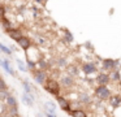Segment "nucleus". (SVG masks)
Returning a JSON list of instances; mask_svg holds the SVG:
<instances>
[{"mask_svg": "<svg viewBox=\"0 0 121 117\" xmlns=\"http://www.w3.org/2000/svg\"><path fill=\"white\" fill-rule=\"evenodd\" d=\"M111 103H112V105L118 107L121 104V98H120V96H113V98L111 99Z\"/></svg>", "mask_w": 121, "mask_h": 117, "instance_id": "nucleus-15", "label": "nucleus"}, {"mask_svg": "<svg viewBox=\"0 0 121 117\" xmlns=\"http://www.w3.org/2000/svg\"><path fill=\"white\" fill-rule=\"evenodd\" d=\"M17 42H18V44L21 46V48L25 49V51H26V49H29L30 46H31V43H30L29 38H26V36H22V38H20Z\"/></svg>", "mask_w": 121, "mask_h": 117, "instance_id": "nucleus-7", "label": "nucleus"}, {"mask_svg": "<svg viewBox=\"0 0 121 117\" xmlns=\"http://www.w3.org/2000/svg\"><path fill=\"white\" fill-rule=\"evenodd\" d=\"M103 66L105 69H113L116 66V61L112 59H105V60H103Z\"/></svg>", "mask_w": 121, "mask_h": 117, "instance_id": "nucleus-10", "label": "nucleus"}, {"mask_svg": "<svg viewBox=\"0 0 121 117\" xmlns=\"http://www.w3.org/2000/svg\"><path fill=\"white\" fill-rule=\"evenodd\" d=\"M0 65H1V68L4 69V72H7L8 74H11L12 77H16V73H14V70L12 69V66L9 65L8 60H5V59H1V60H0Z\"/></svg>", "mask_w": 121, "mask_h": 117, "instance_id": "nucleus-4", "label": "nucleus"}, {"mask_svg": "<svg viewBox=\"0 0 121 117\" xmlns=\"http://www.w3.org/2000/svg\"><path fill=\"white\" fill-rule=\"evenodd\" d=\"M46 77H47V75H46V73L42 72V70L35 73V81H37L39 85H43V83L46 82Z\"/></svg>", "mask_w": 121, "mask_h": 117, "instance_id": "nucleus-8", "label": "nucleus"}, {"mask_svg": "<svg viewBox=\"0 0 121 117\" xmlns=\"http://www.w3.org/2000/svg\"><path fill=\"white\" fill-rule=\"evenodd\" d=\"M79 100H81L82 103H90V98H89V95H86V94L81 95V99H79Z\"/></svg>", "mask_w": 121, "mask_h": 117, "instance_id": "nucleus-21", "label": "nucleus"}, {"mask_svg": "<svg viewBox=\"0 0 121 117\" xmlns=\"http://www.w3.org/2000/svg\"><path fill=\"white\" fill-rule=\"evenodd\" d=\"M44 107H46V111H48V112H51V113L56 114V113H55L56 105L52 103V101H46V103H44Z\"/></svg>", "mask_w": 121, "mask_h": 117, "instance_id": "nucleus-13", "label": "nucleus"}, {"mask_svg": "<svg viewBox=\"0 0 121 117\" xmlns=\"http://www.w3.org/2000/svg\"><path fill=\"white\" fill-rule=\"evenodd\" d=\"M59 65H65V60L60 59V60H59Z\"/></svg>", "mask_w": 121, "mask_h": 117, "instance_id": "nucleus-26", "label": "nucleus"}, {"mask_svg": "<svg viewBox=\"0 0 121 117\" xmlns=\"http://www.w3.org/2000/svg\"><path fill=\"white\" fill-rule=\"evenodd\" d=\"M70 73H73V74H77V68H70Z\"/></svg>", "mask_w": 121, "mask_h": 117, "instance_id": "nucleus-25", "label": "nucleus"}, {"mask_svg": "<svg viewBox=\"0 0 121 117\" xmlns=\"http://www.w3.org/2000/svg\"><path fill=\"white\" fill-rule=\"evenodd\" d=\"M7 96H8L7 90H0V99H1V100H5Z\"/></svg>", "mask_w": 121, "mask_h": 117, "instance_id": "nucleus-23", "label": "nucleus"}, {"mask_svg": "<svg viewBox=\"0 0 121 117\" xmlns=\"http://www.w3.org/2000/svg\"><path fill=\"white\" fill-rule=\"evenodd\" d=\"M111 77L108 74H100L99 77L96 78V81L99 82V85H107L108 82H109Z\"/></svg>", "mask_w": 121, "mask_h": 117, "instance_id": "nucleus-12", "label": "nucleus"}, {"mask_svg": "<svg viewBox=\"0 0 121 117\" xmlns=\"http://www.w3.org/2000/svg\"><path fill=\"white\" fill-rule=\"evenodd\" d=\"M39 43H44V39H43V38H39Z\"/></svg>", "mask_w": 121, "mask_h": 117, "instance_id": "nucleus-28", "label": "nucleus"}, {"mask_svg": "<svg viewBox=\"0 0 121 117\" xmlns=\"http://www.w3.org/2000/svg\"><path fill=\"white\" fill-rule=\"evenodd\" d=\"M82 69H83V72L86 73V74H91V73H94L95 70H96V68H95L94 64L89 62V64H85L83 66H82Z\"/></svg>", "mask_w": 121, "mask_h": 117, "instance_id": "nucleus-9", "label": "nucleus"}, {"mask_svg": "<svg viewBox=\"0 0 121 117\" xmlns=\"http://www.w3.org/2000/svg\"><path fill=\"white\" fill-rule=\"evenodd\" d=\"M29 69H34V62L29 61Z\"/></svg>", "mask_w": 121, "mask_h": 117, "instance_id": "nucleus-27", "label": "nucleus"}, {"mask_svg": "<svg viewBox=\"0 0 121 117\" xmlns=\"http://www.w3.org/2000/svg\"><path fill=\"white\" fill-rule=\"evenodd\" d=\"M46 90L48 91V92H51L52 95H59V91H60V86H59V83L56 82V81L53 79H48L47 81V85H46Z\"/></svg>", "mask_w": 121, "mask_h": 117, "instance_id": "nucleus-2", "label": "nucleus"}, {"mask_svg": "<svg viewBox=\"0 0 121 117\" xmlns=\"http://www.w3.org/2000/svg\"><path fill=\"white\" fill-rule=\"evenodd\" d=\"M0 49L4 52V53H7V55H12V49H9V48H7L4 44H0Z\"/></svg>", "mask_w": 121, "mask_h": 117, "instance_id": "nucleus-19", "label": "nucleus"}, {"mask_svg": "<svg viewBox=\"0 0 121 117\" xmlns=\"http://www.w3.org/2000/svg\"><path fill=\"white\" fill-rule=\"evenodd\" d=\"M21 100H22V103H24V104H26V105L31 107L33 104H34L35 98H34V95H33V92H26V91H24Z\"/></svg>", "mask_w": 121, "mask_h": 117, "instance_id": "nucleus-3", "label": "nucleus"}, {"mask_svg": "<svg viewBox=\"0 0 121 117\" xmlns=\"http://www.w3.org/2000/svg\"><path fill=\"white\" fill-rule=\"evenodd\" d=\"M73 77L72 75H63L61 77V85L64 86V87H70V86H73Z\"/></svg>", "mask_w": 121, "mask_h": 117, "instance_id": "nucleus-6", "label": "nucleus"}, {"mask_svg": "<svg viewBox=\"0 0 121 117\" xmlns=\"http://www.w3.org/2000/svg\"><path fill=\"white\" fill-rule=\"evenodd\" d=\"M16 61H17V65H18V69L21 70V72H26L27 69H26V66H25L24 61H21V60H20V59H17Z\"/></svg>", "mask_w": 121, "mask_h": 117, "instance_id": "nucleus-16", "label": "nucleus"}, {"mask_svg": "<svg viewBox=\"0 0 121 117\" xmlns=\"http://www.w3.org/2000/svg\"><path fill=\"white\" fill-rule=\"evenodd\" d=\"M3 26H4V29H5L7 31L11 29V22H9V21L5 18V16H3Z\"/></svg>", "mask_w": 121, "mask_h": 117, "instance_id": "nucleus-18", "label": "nucleus"}, {"mask_svg": "<svg viewBox=\"0 0 121 117\" xmlns=\"http://www.w3.org/2000/svg\"><path fill=\"white\" fill-rule=\"evenodd\" d=\"M65 39L69 42V43H72V42H73V36H72V34L69 33L68 30H65Z\"/></svg>", "mask_w": 121, "mask_h": 117, "instance_id": "nucleus-22", "label": "nucleus"}, {"mask_svg": "<svg viewBox=\"0 0 121 117\" xmlns=\"http://www.w3.org/2000/svg\"><path fill=\"white\" fill-rule=\"evenodd\" d=\"M8 34H9V36H11L12 39H14V40H18L20 38H22V33H21V30H18V29H9L8 30Z\"/></svg>", "mask_w": 121, "mask_h": 117, "instance_id": "nucleus-5", "label": "nucleus"}, {"mask_svg": "<svg viewBox=\"0 0 121 117\" xmlns=\"http://www.w3.org/2000/svg\"><path fill=\"white\" fill-rule=\"evenodd\" d=\"M69 113H70L72 116H78V117H83V116H86V113H85L83 111H70Z\"/></svg>", "mask_w": 121, "mask_h": 117, "instance_id": "nucleus-17", "label": "nucleus"}, {"mask_svg": "<svg viewBox=\"0 0 121 117\" xmlns=\"http://www.w3.org/2000/svg\"><path fill=\"white\" fill-rule=\"evenodd\" d=\"M5 101H7V104H8L9 107H17V101H16V99H14V96H12V95L7 96Z\"/></svg>", "mask_w": 121, "mask_h": 117, "instance_id": "nucleus-14", "label": "nucleus"}, {"mask_svg": "<svg viewBox=\"0 0 121 117\" xmlns=\"http://www.w3.org/2000/svg\"><path fill=\"white\" fill-rule=\"evenodd\" d=\"M109 77H111V79H113V81H120V74H118V72H113Z\"/></svg>", "mask_w": 121, "mask_h": 117, "instance_id": "nucleus-20", "label": "nucleus"}, {"mask_svg": "<svg viewBox=\"0 0 121 117\" xmlns=\"http://www.w3.org/2000/svg\"><path fill=\"white\" fill-rule=\"evenodd\" d=\"M0 90H7V85H5V82H4V79H1V82H0Z\"/></svg>", "mask_w": 121, "mask_h": 117, "instance_id": "nucleus-24", "label": "nucleus"}, {"mask_svg": "<svg viewBox=\"0 0 121 117\" xmlns=\"http://www.w3.org/2000/svg\"><path fill=\"white\" fill-rule=\"evenodd\" d=\"M95 95L99 99H108L111 96V91L107 87V85H100L99 87L95 90Z\"/></svg>", "mask_w": 121, "mask_h": 117, "instance_id": "nucleus-1", "label": "nucleus"}, {"mask_svg": "<svg viewBox=\"0 0 121 117\" xmlns=\"http://www.w3.org/2000/svg\"><path fill=\"white\" fill-rule=\"evenodd\" d=\"M57 100H59V104H60V107L64 109V111L70 112V105H69V103L65 100V99H64V98H57Z\"/></svg>", "mask_w": 121, "mask_h": 117, "instance_id": "nucleus-11", "label": "nucleus"}]
</instances>
